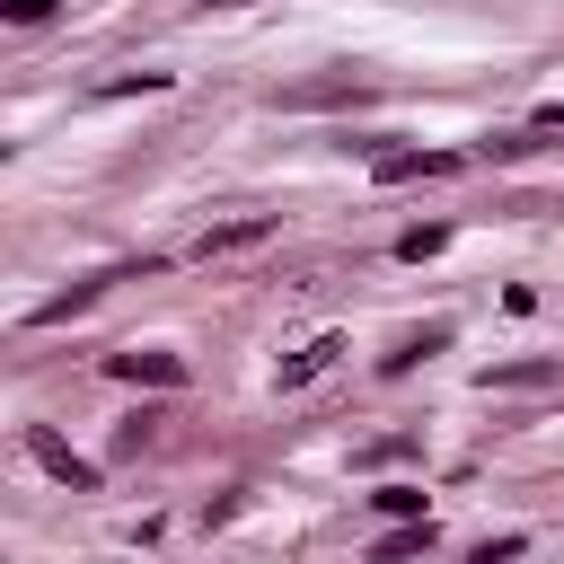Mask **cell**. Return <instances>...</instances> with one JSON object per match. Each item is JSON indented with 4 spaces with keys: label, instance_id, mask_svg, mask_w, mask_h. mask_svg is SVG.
I'll use <instances>...</instances> for the list:
<instances>
[{
    "label": "cell",
    "instance_id": "8",
    "mask_svg": "<svg viewBox=\"0 0 564 564\" xmlns=\"http://www.w3.org/2000/svg\"><path fill=\"white\" fill-rule=\"evenodd\" d=\"M370 511H379V520H432V511H423V485H379Z\"/></svg>",
    "mask_w": 564,
    "mask_h": 564
},
{
    "label": "cell",
    "instance_id": "2",
    "mask_svg": "<svg viewBox=\"0 0 564 564\" xmlns=\"http://www.w3.org/2000/svg\"><path fill=\"white\" fill-rule=\"evenodd\" d=\"M458 150H370V176L379 185H405V176H449Z\"/></svg>",
    "mask_w": 564,
    "mask_h": 564
},
{
    "label": "cell",
    "instance_id": "13",
    "mask_svg": "<svg viewBox=\"0 0 564 564\" xmlns=\"http://www.w3.org/2000/svg\"><path fill=\"white\" fill-rule=\"evenodd\" d=\"M529 132H564V106H538V123Z\"/></svg>",
    "mask_w": 564,
    "mask_h": 564
},
{
    "label": "cell",
    "instance_id": "7",
    "mask_svg": "<svg viewBox=\"0 0 564 564\" xmlns=\"http://www.w3.org/2000/svg\"><path fill=\"white\" fill-rule=\"evenodd\" d=\"M335 352H344V335H317V344H308L300 361H282V388H308V379H317V370H326Z\"/></svg>",
    "mask_w": 564,
    "mask_h": 564
},
{
    "label": "cell",
    "instance_id": "9",
    "mask_svg": "<svg viewBox=\"0 0 564 564\" xmlns=\"http://www.w3.org/2000/svg\"><path fill=\"white\" fill-rule=\"evenodd\" d=\"M441 344H449V326H423V335H405V344L388 352V379H397V370H414V361H423V352H441Z\"/></svg>",
    "mask_w": 564,
    "mask_h": 564
},
{
    "label": "cell",
    "instance_id": "1",
    "mask_svg": "<svg viewBox=\"0 0 564 564\" xmlns=\"http://www.w3.org/2000/svg\"><path fill=\"white\" fill-rule=\"evenodd\" d=\"M26 449H35V467H44V476H62V485H70V494H97V458H79V449H70V441H53V432H44V423H35V432H26Z\"/></svg>",
    "mask_w": 564,
    "mask_h": 564
},
{
    "label": "cell",
    "instance_id": "6",
    "mask_svg": "<svg viewBox=\"0 0 564 564\" xmlns=\"http://www.w3.org/2000/svg\"><path fill=\"white\" fill-rule=\"evenodd\" d=\"M546 379H564V361H494L485 370V388H546Z\"/></svg>",
    "mask_w": 564,
    "mask_h": 564
},
{
    "label": "cell",
    "instance_id": "12",
    "mask_svg": "<svg viewBox=\"0 0 564 564\" xmlns=\"http://www.w3.org/2000/svg\"><path fill=\"white\" fill-rule=\"evenodd\" d=\"M520 546H529V538H520V529H511V538H485V546H476V555H467V564H511V555H520Z\"/></svg>",
    "mask_w": 564,
    "mask_h": 564
},
{
    "label": "cell",
    "instance_id": "3",
    "mask_svg": "<svg viewBox=\"0 0 564 564\" xmlns=\"http://www.w3.org/2000/svg\"><path fill=\"white\" fill-rule=\"evenodd\" d=\"M106 370L132 379V388H185V361L176 352H106Z\"/></svg>",
    "mask_w": 564,
    "mask_h": 564
},
{
    "label": "cell",
    "instance_id": "4",
    "mask_svg": "<svg viewBox=\"0 0 564 564\" xmlns=\"http://www.w3.org/2000/svg\"><path fill=\"white\" fill-rule=\"evenodd\" d=\"M256 238H273V212H247V220H220V229H203V247H194V256L212 264V256H238V247H256Z\"/></svg>",
    "mask_w": 564,
    "mask_h": 564
},
{
    "label": "cell",
    "instance_id": "5",
    "mask_svg": "<svg viewBox=\"0 0 564 564\" xmlns=\"http://www.w3.org/2000/svg\"><path fill=\"white\" fill-rule=\"evenodd\" d=\"M414 555H432V520H397L388 538H370V564H414Z\"/></svg>",
    "mask_w": 564,
    "mask_h": 564
},
{
    "label": "cell",
    "instance_id": "10",
    "mask_svg": "<svg viewBox=\"0 0 564 564\" xmlns=\"http://www.w3.org/2000/svg\"><path fill=\"white\" fill-rule=\"evenodd\" d=\"M441 247H449V229H441V220H423V229H405V238H397V256H405V264H423V256H441Z\"/></svg>",
    "mask_w": 564,
    "mask_h": 564
},
{
    "label": "cell",
    "instance_id": "11",
    "mask_svg": "<svg viewBox=\"0 0 564 564\" xmlns=\"http://www.w3.org/2000/svg\"><path fill=\"white\" fill-rule=\"evenodd\" d=\"M53 9H62V0H0V18H9V26H44Z\"/></svg>",
    "mask_w": 564,
    "mask_h": 564
},
{
    "label": "cell",
    "instance_id": "14",
    "mask_svg": "<svg viewBox=\"0 0 564 564\" xmlns=\"http://www.w3.org/2000/svg\"><path fill=\"white\" fill-rule=\"evenodd\" d=\"M212 9H247V0H212Z\"/></svg>",
    "mask_w": 564,
    "mask_h": 564
}]
</instances>
